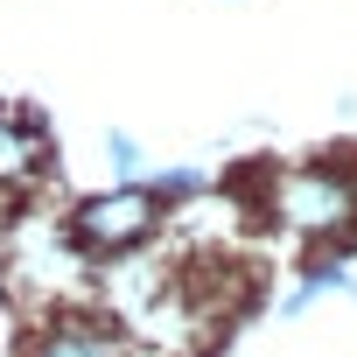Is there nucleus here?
Returning <instances> with one entry per match:
<instances>
[{"instance_id": "obj_1", "label": "nucleus", "mask_w": 357, "mask_h": 357, "mask_svg": "<svg viewBox=\"0 0 357 357\" xmlns=\"http://www.w3.org/2000/svg\"><path fill=\"white\" fill-rule=\"evenodd\" d=\"M280 211H287L294 231H308V238H336V231L357 225V183H350V175H329V168L294 175V183L280 190Z\"/></svg>"}, {"instance_id": "obj_2", "label": "nucleus", "mask_w": 357, "mask_h": 357, "mask_svg": "<svg viewBox=\"0 0 357 357\" xmlns=\"http://www.w3.org/2000/svg\"><path fill=\"white\" fill-rule=\"evenodd\" d=\"M154 197L147 190H112V197H98V204H84L77 211V238L91 245V252H126V245H140L147 231H154Z\"/></svg>"}, {"instance_id": "obj_3", "label": "nucleus", "mask_w": 357, "mask_h": 357, "mask_svg": "<svg viewBox=\"0 0 357 357\" xmlns=\"http://www.w3.org/2000/svg\"><path fill=\"white\" fill-rule=\"evenodd\" d=\"M36 357H119V343L98 336V329H84V322H70V329H50L36 343Z\"/></svg>"}, {"instance_id": "obj_4", "label": "nucleus", "mask_w": 357, "mask_h": 357, "mask_svg": "<svg viewBox=\"0 0 357 357\" xmlns=\"http://www.w3.org/2000/svg\"><path fill=\"white\" fill-rule=\"evenodd\" d=\"M29 161H36V133H29L22 119H8V112H0V183L29 175Z\"/></svg>"}, {"instance_id": "obj_5", "label": "nucleus", "mask_w": 357, "mask_h": 357, "mask_svg": "<svg viewBox=\"0 0 357 357\" xmlns=\"http://www.w3.org/2000/svg\"><path fill=\"white\" fill-rule=\"evenodd\" d=\"M105 147H112V168H119V175H133V168H140V147H133L126 133H112Z\"/></svg>"}]
</instances>
